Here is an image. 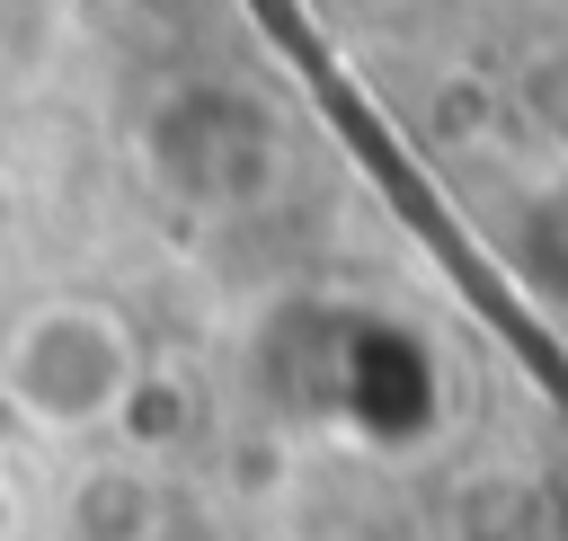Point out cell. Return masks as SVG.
<instances>
[{"mask_svg":"<svg viewBox=\"0 0 568 541\" xmlns=\"http://www.w3.org/2000/svg\"><path fill=\"white\" fill-rule=\"evenodd\" d=\"M142 390V346L124 328L115 302H89V293H53L36 302L9 346H0V399L18 426H44V435H89L106 417H124Z\"/></svg>","mask_w":568,"mask_h":541,"instance_id":"6da1fadb","label":"cell"},{"mask_svg":"<svg viewBox=\"0 0 568 541\" xmlns=\"http://www.w3.org/2000/svg\"><path fill=\"white\" fill-rule=\"evenodd\" d=\"M0 541H9V497H0Z\"/></svg>","mask_w":568,"mask_h":541,"instance_id":"7a4b0ae2","label":"cell"}]
</instances>
